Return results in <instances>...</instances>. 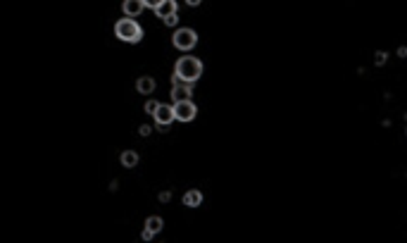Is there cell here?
Listing matches in <instances>:
<instances>
[{"label": "cell", "mask_w": 407, "mask_h": 243, "mask_svg": "<svg viewBox=\"0 0 407 243\" xmlns=\"http://www.w3.org/2000/svg\"><path fill=\"white\" fill-rule=\"evenodd\" d=\"M386 60H388V53H384V50H376V55H374V65H376V67H384V65H386Z\"/></svg>", "instance_id": "obj_13"}, {"label": "cell", "mask_w": 407, "mask_h": 243, "mask_svg": "<svg viewBox=\"0 0 407 243\" xmlns=\"http://www.w3.org/2000/svg\"><path fill=\"white\" fill-rule=\"evenodd\" d=\"M122 10H124V17L136 19L140 12L145 10V5H143V0H124V2H122Z\"/></svg>", "instance_id": "obj_7"}, {"label": "cell", "mask_w": 407, "mask_h": 243, "mask_svg": "<svg viewBox=\"0 0 407 243\" xmlns=\"http://www.w3.org/2000/svg\"><path fill=\"white\" fill-rule=\"evenodd\" d=\"M193 96V84L179 81V79H171V100H191Z\"/></svg>", "instance_id": "obj_6"}, {"label": "cell", "mask_w": 407, "mask_h": 243, "mask_svg": "<svg viewBox=\"0 0 407 243\" xmlns=\"http://www.w3.org/2000/svg\"><path fill=\"white\" fill-rule=\"evenodd\" d=\"M162 2H164V0H143V5H145V7H150V10H155V7H160Z\"/></svg>", "instance_id": "obj_16"}, {"label": "cell", "mask_w": 407, "mask_h": 243, "mask_svg": "<svg viewBox=\"0 0 407 243\" xmlns=\"http://www.w3.org/2000/svg\"><path fill=\"white\" fill-rule=\"evenodd\" d=\"M155 79L152 77H138V81H136V91L138 93H143V96H150L152 91H155Z\"/></svg>", "instance_id": "obj_10"}, {"label": "cell", "mask_w": 407, "mask_h": 243, "mask_svg": "<svg viewBox=\"0 0 407 243\" xmlns=\"http://www.w3.org/2000/svg\"><path fill=\"white\" fill-rule=\"evenodd\" d=\"M140 239H143V241H152V239H155V234L150 232V229H143V234H140Z\"/></svg>", "instance_id": "obj_18"}, {"label": "cell", "mask_w": 407, "mask_h": 243, "mask_svg": "<svg viewBox=\"0 0 407 243\" xmlns=\"http://www.w3.org/2000/svg\"><path fill=\"white\" fill-rule=\"evenodd\" d=\"M203 62L198 57L193 55H183L176 60L174 65V77L171 79H179V81H186V84H195L198 79L203 77Z\"/></svg>", "instance_id": "obj_1"}, {"label": "cell", "mask_w": 407, "mask_h": 243, "mask_svg": "<svg viewBox=\"0 0 407 243\" xmlns=\"http://www.w3.org/2000/svg\"><path fill=\"white\" fill-rule=\"evenodd\" d=\"M162 227H164V222H162V217H157V215H152V217L145 220V229H150L152 234H160Z\"/></svg>", "instance_id": "obj_12"}, {"label": "cell", "mask_w": 407, "mask_h": 243, "mask_svg": "<svg viewBox=\"0 0 407 243\" xmlns=\"http://www.w3.org/2000/svg\"><path fill=\"white\" fill-rule=\"evenodd\" d=\"M200 2H203V0H186V5H188V7H198Z\"/></svg>", "instance_id": "obj_21"}, {"label": "cell", "mask_w": 407, "mask_h": 243, "mask_svg": "<svg viewBox=\"0 0 407 243\" xmlns=\"http://www.w3.org/2000/svg\"><path fill=\"white\" fill-rule=\"evenodd\" d=\"M162 22L167 24V26H176V24H179V12H176V14H169V17H164Z\"/></svg>", "instance_id": "obj_15"}, {"label": "cell", "mask_w": 407, "mask_h": 243, "mask_svg": "<svg viewBox=\"0 0 407 243\" xmlns=\"http://www.w3.org/2000/svg\"><path fill=\"white\" fill-rule=\"evenodd\" d=\"M183 205H186V208H200V205H203V191H198V188L186 191V193H183Z\"/></svg>", "instance_id": "obj_8"}, {"label": "cell", "mask_w": 407, "mask_h": 243, "mask_svg": "<svg viewBox=\"0 0 407 243\" xmlns=\"http://www.w3.org/2000/svg\"><path fill=\"white\" fill-rule=\"evenodd\" d=\"M152 117H155V124H157L160 129H167L171 122H176V117H174V105H164V103H160Z\"/></svg>", "instance_id": "obj_5"}, {"label": "cell", "mask_w": 407, "mask_h": 243, "mask_svg": "<svg viewBox=\"0 0 407 243\" xmlns=\"http://www.w3.org/2000/svg\"><path fill=\"white\" fill-rule=\"evenodd\" d=\"M171 43H174V48H176V50L188 53V50H193V48L198 45V33L193 31V29H188V26H181V29H176V31H174V36H171Z\"/></svg>", "instance_id": "obj_3"}, {"label": "cell", "mask_w": 407, "mask_h": 243, "mask_svg": "<svg viewBox=\"0 0 407 243\" xmlns=\"http://www.w3.org/2000/svg\"><path fill=\"white\" fill-rule=\"evenodd\" d=\"M152 12H155L160 19H164V17H169V14H176V12H179V2H176V0H164L160 7H155Z\"/></svg>", "instance_id": "obj_9"}, {"label": "cell", "mask_w": 407, "mask_h": 243, "mask_svg": "<svg viewBox=\"0 0 407 243\" xmlns=\"http://www.w3.org/2000/svg\"><path fill=\"white\" fill-rule=\"evenodd\" d=\"M138 162H140V155L136 150H124L122 153V165L127 167V169H134Z\"/></svg>", "instance_id": "obj_11"}, {"label": "cell", "mask_w": 407, "mask_h": 243, "mask_svg": "<svg viewBox=\"0 0 407 243\" xmlns=\"http://www.w3.org/2000/svg\"><path fill=\"white\" fill-rule=\"evenodd\" d=\"M115 36H117L119 41H124V43H138L140 38H143V29H140V24L136 19L124 17V19H119L115 24Z\"/></svg>", "instance_id": "obj_2"}, {"label": "cell", "mask_w": 407, "mask_h": 243, "mask_svg": "<svg viewBox=\"0 0 407 243\" xmlns=\"http://www.w3.org/2000/svg\"><path fill=\"white\" fill-rule=\"evenodd\" d=\"M198 115V108L193 100H176L174 103V117L176 122H193Z\"/></svg>", "instance_id": "obj_4"}, {"label": "cell", "mask_w": 407, "mask_h": 243, "mask_svg": "<svg viewBox=\"0 0 407 243\" xmlns=\"http://www.w3.org/2000/svg\"><path fill=\"white\" fill-rule=\"evenodd\" d=\"M157 198H160V203H169V200H171V191H162Z\"/></svg>", "instance_id": "obj_17"}, {"label": "cell", "mask_w": 407, "mask_h": 243, "mask_svg": "<svg viewBox=\"0 0 407 243\" xmlns=\"http://www.w3.org/2000/svg\"><path fill=\"white\" fill-rule=\"evenodd\" d=\"M157 105H160L157 100H148V103L143 105V110L148 112V115H155V110H157Z\"/></svg>", "instance_id": "obj_14"}, {"label": "cell", "mask_w": 407, "mask_h": 243, "mask_svg": "<svg viewBox=\"0 0 407 243\" xmlns=\"http://www.w3.org/2000/svg\"><path fill=\"white\" fill-rule=\"evenodd\" d=\"M398 57H407V48H405V45H400V48H398Z\"/></svg>", "instance_id": "obj_20"}, {"label": "cell", "mask_w": 407, "mask_h": 243, "mask_svg": "<svg viewBox=\"0 0 407 243\" xmlns=\"http://www.w3.org/2000/svg\"><path fill=\"white\" fill-rule=\"evenodd\" d=\"M138 133H140V136H150V133H152V129H150L148 124H143V126L138 129Z\"/></svg>", "instance_id": "obj_19"}]
</instances>
